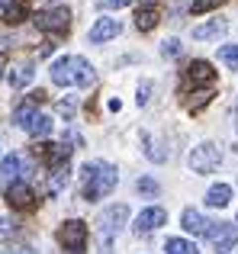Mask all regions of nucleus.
<instances>
[{
	"label": "nucleus",
	"instance_id": "1",
	"mask_svg": "<svg viewBox=\"0 0 238 254\" xmlns=\"http://www.w3.org/2000/svg\"><path fill=\"white\" fill-rule=\"evenodd\" d=\"M81 196L87 199V203H97V199H103V196H110V193L116 190V180H119V174L116 168L110 161H87L81 168Z\"/></svg>",
	"mask_w": 238,
	"mask_h": 254
},
{
	"label": "nucleus",
	"instance_id": "2",
	"mask_svg": "<svg viewBox=\"0 0 238 254\" xmlns=\"http://www.w3.org/2000/svg\"><path fill=\"white\" fill-rule=\"evenodd\" d=\"M55 242L61 245L68 254H84V251H87V242H90L87 222H81V219H68V222H61L58 232H55Z\"/></svg>",
	"mask_w": 238,
	"mask_h": 254
},
{
	"label": "nucleus",
	"instance_id": "3",
	"mask_svg": "<svg viewBox=\"0 0 238 254\" xmlns=\"http://www.w3.org/2000/svg\"><path fill=\"white\" fill-rule=\"evenodd\" d=\"M97 225H100V242L116 238L119 232L129 225V206H125V203H110V206H103Z\"/></svg>",
	"mask_w": 238,
	"mask_h": 254
},
{
	"label": "nucleus",
	"instance_id": "4",
	"mask_svg": "<svg viewBox=\"0 0 238 254\" xmlns=\"http://www.w3.org/2000/svg\"><path fill=\"white\" fill-rule=\"evenodd\" d=\"M222 164V148L216 142H200L190 151V171L193 174H213Z\"/></svg>",
	"mask_w": 238,
	"mask_h": 254
},
{
	"label": "nucleus",
	"instance_id": "5",
	"mask_svg": "<svg viewBox=\"0 0 238 254\" xmlns=\"http://www.w3.org/2000/svg\"><path fill=\"white\" fill-rule=\"evenodd\" d=\"M213 81H216L213 64H209L206 58H193V62L187 64V71H183V77H180V93L187 97L193 87H206V84H213Z\"/></svg>",
	"mask_w": 238,
	"mask_h": 254
},
{
	"label": "nucleus",
	"instance_id": "6",
	"mask_svg": "<svg viewBox=\"0 0 238 254\" xmlns=\"http://www.w3.org/2000/svg\"><path fill=\"white\" fill-rule=\"evenodd\" d=\"M36 26L45 32H52V36H64V32L71 29V10L68 6H55V10H42L36 16Z\"/></svg>",
	"mask_w": 238,
	"mask_h": 254
},
{
	"label": "nucleus",
	"instance_id": "7",
	"mask_svg": "<svg viewBox=\"0 0 238 254\" xmlns=\"http://www.w3.org/2000/svg\"><path fill=\"white\" fill-rule=\"evenodd\" d=\"M206 238H209V245H213L216 251H232L238 245V225H232V222H213L209 232H206Z\"/></svg>",
	"mask_w": 238,
	"mask_h": 254
},
{
	"label": "nucleus",
	"instance_id": "8",
	"mask_svg": "<svg viewBox=\"0 0 238 254\" xmlns=\"http://www.w3.org/2000/svg\"><path fill=\"white\" fill-rule=\"evenodd\" d=\"M164 222H168V212H164L161 206H145V209L135 216L132 229H135L138 235H151V232H158Z\"/></svg>",
	"mask_w": 238,
	"mask_h": 254
},
{
	"label": "nucleus",
	"instance_id": "9",
	"mask_svg": "<svg viewBox=\"0 0 238 254\" xmlns=\"http://www.w3.org/2000/svg\"><path fill=\"white\" fill-rule=\"evenodd\" d=\"M119 32H122V23L113 16H100L94 26H90V32H87V39L94 45H103V42H110V39H116Z\"/></svg>",
	"mask_w": 238,
	"mask_h": 254
},
{
	"label": "nucleus",
	"instance_id": "10",
	"mask_svg": "<svg viewBox=\"0 0 238 254\" xmlns=\"http://www.w3.org/2000/svg\"><path fill=\"white\" fill-rule=\"evenodd\" d=\"M71 84H77V87H94L97 84V71L87 58L71 55Z\"/></svg>",
	"mask_w": 238,
	"mask_h": 254
},
{
	"label": "nucleus",
	"instance_id": "11",
	"mask_svg": "<svg viewBox=\"0 0 238 254\" xmlns=\"http://www.w3.org/2000/svg\"><path fill=\"white\" fill-rule=\"evenodd\" d=\"M23 171H26V158L23 155H6L3 161H0V187H10V184H16L19 177H23Z\"/></svg>",
	"mask_w": 238,
	"mask_h": 254
},
{
	"label": "nucleus",
	"instance_id": "12",
	"mask_svg": "<svg viewBox=\"0 0 238 254\" xmlns=\"http://www.w3.org/2000/svg\"><path fill=\"white\" fill-rule=\"evenodd\" d=\"M6 203H10L13 209H32V206H36V193L26 187V180H16V184L6 187Z\"/></svg>",
	"mask_w": 238,
	"mask_h": 254
},
{
	"label": "nucleus",
	"instance_id": "13",
	"mask_svg": "<svg viewBox=\"0 0 238 254\" xmlns=\"http://www.w3.org/2000/svg\"><path fill=\"white\" fill-rule=\"evenodd\" d=\"M180 225H183V232H190V235H206L213 222H209V219H203L200 209H183L180 212Z\"/></svg>",
	"mask_w": 238,
	"mask_h": 254
},
{
	"label": "nucleus",
	"instance_id": "14",
	"mask_svg": "<svg viewBox=\"0 0 238 254\" xmlns=\"http://www.w3.org/2000/svg\"><path fill=\"white\" fill-rule=\"evenodd\" d=\"M32 77H36V68H32L29 62H23V64H13V68L6 71V84H10L13 90H23L26 84H32Z\"/></svg>",
	"mask_w": 238,
	"mask_h": 254
},
{
	"label": "nucleus",
	"instance_id": "15",
	"mask_svg": "<svg viewBox=\"0 0 238 254\" xmlns=\"http://www.w3.org/2000/svg\"><path fill=\"white\" fill-rule=\"evenodd\" d=\"M52 84L55 87H71V55H61L52 62V71H49Z\"/></svg>",
	"mask_w": 238,
	"mask_h": 254
},
{
	"label": "nucleus",
	"instance_id": "16",
	"mask_svg": "<svg viewBox=\"0 0 238 254\" xmlns=\"http://www.w3.org/2000/svg\"><path fill=\"white\" fill-rule=\"evenodd\" d=\"M226 29H229L226 19H209V23H200V26L193 29V39H196V42H206V39H219V36H226Z\"/></svg>",
	"mask_w": 238,
	"mask_h": 254
},
{
	"label": "nucleus",
	"instance_id": "17",
	"mask_svg": "<svg viewBox=\"0 0 238 254\" xmlns=\"http://www.w3.org/2000/svg\"><path fill=\"white\" fill-rule=\"evenodd\" d=\"M232 203V187L229 184H213L206 190V206H213V209H222V206Z\"/></svg>",
	"mask_w": 238,
	"mask_h": 254
},
{
	"label": "nucleus",
	"instance_id": "18",
	"mask_svg": "<svg viewBox=\"0 0 238 254\" xmlns=\"http://www.w3.org/2000/svg\"><path fill=\"white\" fill-rule=\"evenodd\" d=\"M158 26V6H148V3H138L135 6V29L138 32H148Z\"/></svg>",
	"mask_w": 238,
	"mask_h": 254
},
{
	"label": "nucleus",
	"instance_id": "19",
	"mask_svg": "<svg viewBox=\"0 0 238 254\" xmlns=\"http://www.w3.org/2000/svg\"><path fill=\"white\" fill-rule=\"evenodd\" d=\"M26 16H29V6H26V0H6V6H3V23H6V26L23 23Z\"/></svg>",
	"mask_w": 238,
	"mask_h": 254
},
{
	"label": "nucleus",
	"instance_id": "20",
	"mask_svg": "<svg viewBox=\"0 0 238 254\" xmlns=\"http://www.w3.org/2000/svg\"><path fill=\"white\" fill-rule=\"evenodd\" d=\"M36 116H39V110H36V103H32V100H29V103H19L16 110H13V123H16L19 129H29Z\"/></svg>",
	"mask_w": 238,
	"mask_h": 254
},
{
	"label": "nucleus",
	"instance_id": "21",
	"mask_svg": "<svg viewBox=\"0 0 238 254\" xmlns=\"http://www.w3.org/2000/svg\"><path fill=\"white\" fill-rule=\"evenodd\" d=\"M52 126H55V123H52V116H45V113H39V116L32 119V126H29L26 132H29L32 138H45V135H52Z\"/></svg>",
	"mask_w": 238,
	"mask_h": 254
},
{
	"label": "nucleus",
	"instance_id": "22",
	"mask_svg": "<svg viewBox=\"0 0 238 254\" xmlns=\"http://www.w3.org/2000/svg\"><path fill=\"white\" fill-rule=\"evenodd\" d=\"M164 251L168 254H200V248H196L193 242H187V238H168V242H164Z\"/></svg>",
	"mask_w": 238,
	"mask_h": 254
},
{
	"label": "nucleus",
	"instance_id": "23",
	"mask_svg": "<svg viewBox=\"0 0 238 254\" xmlns=\"http://www.w3.org/2000/svg\"><path fill=\"white\" fill-rule=\"evenodd\" d=\"M135 190L142 193V196H158V193H161V184L151 180V177H138L135 180Z\"/></svg>",
	"mask_w": 238,
	"mask_h": 254
},
{
	"label": "nucleus",
	"instance_id": "24",
	"mask_svg": "<svg viewBox=\"0 0 238 254\" xmlns=\"http://www.w3.org/2000/svg\"><path fill=\"white\" fill-rule=\"evenodd\" d=\"M52 174H55V177L49 180V190H52V193H58L64 184H68V164H61V168H52Z\"/></svg>",
	"mask_w": 238,
	"mask_h": 254
},
{
	"label": "nucleus",
	"instance_id": "25",
	"mask_svg": "<svg viewBox=\"0 0 238 254\" xmlns=\"http://www.w3.org/2000/svg\"><path fill=\"white\" fill-rule=\"evenodd\" d=\"M219 62L229 68H238V45H219Z\"/></svg>",
	"mask_w": 238,
	"mask_h": 254
},
{
	"label": "nucleus",
	"instance_id": "26",
	"mask_svg": "<svg viewBox=\"0 0 238 254\" xmlns=\"http://www.w3.org/2000/svg\"><path fill=\"white\" fill-rule=\"evenodd\" d=\"M222 3H226V0H193V3H190V13H196V16H200V13H209V10H219Z\"/></svg>",
	"mask_w": 238,
	"mask_h": 254
},
{
	"label": "nucleus",
	"instance_id": "27",
	"mask_svg": "<svg viewBox=\"0 0 238 254\" xmlns=\"http://www.w3.org/2000/svg\"><path fill=\"white\" fill-rule=\"evenodd\" d=\"M151 87H155V84H151L148 77H145V81H138V97H135V103H138V106H148V100H151Z\"/></svg>",
	"mask_w": 238,
	"mask_h": 254
},
{
	"label": "nucleus",
	"instance_id": "28",
	"mask_svg": "<svg viewBox=\"0 0 238 254\" xmlns=\"http://www.w3.org/2000/svg\"><path fill=\"white\" fill-rule=\"evenodd\" d=\"M180 52H183L180 39H168V42L161 45V55H164V58H177V55H180Z\"/></svg>",
	"mask_w": 238,
	"mask_h": 254
},
{
	"label": "nucleus",
	"instance_id": "29",
	"mask_svg": "<svg viewBox=\"0 0 238 254\" xmlns=\"http://www.w3.org/2000/svg\"><path fill=\"white\" fill-rule=\"evenodd\" d=\"M16 229H19V225L16 222H13V219H0V242H6V238H10V235H16Z\"/></svg>",
	"mask_w": 238,
	"mask_h": 254
},
{
	"label": "nucleus",
	"instance_id": "30",
	"mask_svg": "<svg viewBox=\"0 0 238 254\" xmlns=\"http://www.w3.org/2000/svg\"><path fill=\"white\" fill-rule=\"evenodd\" d=\"M103 10H119V6H129V0H100Z\"/></svg>",
	"mask_w": 238,
	"mask_h": 254
},
{
	"label": "nucleus",
	"instance_id": "31",
	"mask_svg": "<svg viewBox=\"0 0 238 254\" xmlns=\"http://www.w3.org/2000/svg\"><path fill=\"white\" fill-rule=\"evenodd\" d=\"M0 151H3V138H0Z\"/></svg>",
	"mask_w": 238,
	"mask_h": 254
},
{
	"label": "nucleus",
	"instance_id": "32",
	"mask_svg": "<svg viewBox=\"0 0 238 254\" xmlns=\"http://www.w3.org/2000/svg\"><path fill=\"white\" fill-rule=\"evenodd\" d=\"M19 254H32V251H19Z\"/></svg>",
	"mask_w": 238,
	"mask_h": 254
},
{
	"label": "nucleus",
	"instance_id": "33",
	"mask_svg": "<svg viewBox=\"0 0 238 254\" xmlns=\"http://www.w3.org/2000/svg\"><path fill=\"white\" fill-rule=\"evenodd\" d=\"M235 119H238V113H235ZM235 126H238V123H235Z\"/></svg>",
	"mask_w": 238,
	"mask_h": 254
}]
</instances>
